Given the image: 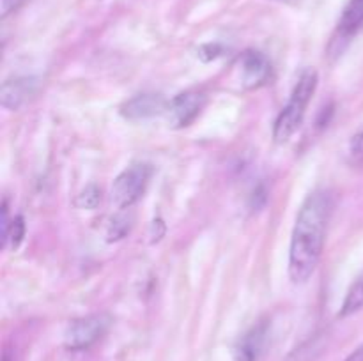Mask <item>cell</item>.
Segmentation results:
<instances>
[{"instance_id":"obj_1","label":"cell","mask_w":363,"mask_h":361,"mask_svg":"<svg viewBox=\"0 0 363 361\" xmlns=\"http://www.w3.org/2000/svg\"><path fill=\"white\" fill-rule=\"evenodd\" d=\"M333 211V197L326 190L308 195L298 211L289 246V278L301 285L314 275L323 250Z\"/></svg>"},{"instance_id":"obj_2","label":"cell","mask_w":363,"mask_h":361,"mask_svg":"<svg viewBox=\"0 0 363 361\" xmlns=\"http://www.w3.org/2000/svg\"><path fill=\"white\" fill-rule=\"evenodd\" d=\"M315 88H318V71L312 69V67L305 69L301 76L298 78L293 92H291L289 101H287V105L284 106L282 112L279 113L275 120L273 138H275L277 144H286L300 130Z\"/></svg>"},{"instance_id":"obj_3","label":"cell","mask_w":363,"mask_h":361,"mask_svg":"<svg viewBox=\"0 0 363 361\" xmlns=\"http://www.w3.org/2000/svg\"><path fill=\"white\" fill-rule=\"evenodd\" d=\"M152 177V166L149 163H133L116 177L110 191L113 205L119 209H130L144 197Z\"/></svg>"},{"instance_id":"obj_4","label":"cell","mask_w":363,"mask_h":361,"mask_svg":"<svg viewBox=\"0 0 363 361\" xmlns=\"http://www.w3.org/2000/svg\"><path fill=\"white\" fill-rule=\"evenodd\" d=\"M110 326H112V317L108 314H92L77 319L67 326L64 333V345L69 350L89 349L106 335Z\"/></svg>"},{"instance_id":"obj_5","label":"cell","mask_w":363,"mask_h":361,"mask_svg":"<svg viewBox=\"0 0 363 361\" xmlns=\"http://www.w3.org/2000/svg\"><path fill=\"white\" fill-rule=\"evenodd\" d=\"M206 106V94L195 91H186L183 94L176 96L170 99L167 105V119H169V126L174 130H183V127L190 126Z\"/></svg>"},{"instance_id":"obj_6","label":"cell","mask_w":363,"mask_h":361,"mask_svg":"<svg viewBox=\"0 0 363 361\" xmlns=\"http://www.w3.org/2000/svg\"><path fill=\"white\" fill-rule=\"evenodd\" d=\"M269 322L261 321L252 326L234 347V361H259L268 345Z\"/></svg>"},{"instance_id":"obj_7","label":"cell","mask_w":363,"mask_h":361,"mask_svg":"<svg viewBox=\"0 0 363 361\" xmlns=\"http://www.w3.org/2000/svg\"><path fill=\"white\" fill-rule=\"evenodd\" d=\"M240 69L241 81H243L245 87L254 88L268 81L269 74H272V64L266 59L264 53L247 50L240 57Z\"/></svg>"},{"instance_id":"obj_8","label":"cell","mask_w":363,"mask_h":361,"mask_svg":"<svg viewBox=\"0 0 363 361\" xmlns=\"http://www.w3.org/2000/svg\"><path fill=\"white\" fill-rule=\"evenodd\" d=\"M38 78L18 76L13 80H6L0 87V103L6 110H18L34 92L38 91Z\"/></svg>"},{"instance_id":"obj_9","label":"cell","mask_w":363,"mask_h":361,"mask_svg":"<svg viewBox=\"0 0 363 361\" xmlns=\"http://www.w3.org/2000/svg\"><path fill=\"white\" fill-rule=\"evenodd\" d=\"M167 105L169 103L160 94H152V92H149V94H138L135 98H131L128 103H124L123 108H121V115L130 120L149 119V117H155L158 113L165 112Z\"/></svg>"},{"instance_id":"obj_10","label":"cell","mask_w":363,"mask_h":361,"mask_svg":"<svg viewBox=\"0 0 363 361\" xmlns=\"http://www.w3.org/2000/svg\"><path fill=\"white\" fill-rule=\"evenodd\" d=\"M363 25V0H350L339 21V32L351 35Z\"/></svg>"},{"instance_id":"obj_11","label":"cell","mask_w":363,"mask_h":361,"mask_svg":"<svg viewBox=\"0 0 363 361\" xmlns=\"http://www.w3.org/2000/svg\"><path fill=\"white\" fill-rule=\"evenodd\" d=\"M363 308V273L353 282V285L350 287L346 294V299H344L342 306H340L339 317H350V315L357 314Z\"/></svg>"},{"instance_id":"obj_12","label":"cell","mask_w":363,"mask_h":361,"mask_svg":"<svg viewBox=\"0 0 363 361\" xmlns=\"http://www.w3.org/2000/svg\"><path fill=\"white\" fill-rule=\"evenodd\" d=\"M25 237V222L21 216H14L9 223V229H7V234L2 237V246L6 248L9 244L13 250H16L21 244Z\"/></svg>"},{"instance_id":"obj_13","label":"cell","mask_w":363,"mask_h":361,"mask_svg":"<svg viewBox=\"0 0 363 361\" xmlns=\"http://www.w3.org/2000/svg\"><path fill=\"white\" fill-rule=\"evenodd\" d=\"M321 350V343H319L318 338L308 340L303 345H300L298 349H294L293 353L287 356L286 361H312Z\"/></svg>"},{"instance_id":"obj_14","label":"cell","mask_w":363,"mask_h":361,"mask_svg":"<svg viewBox=\"0 0 363 361\" xmlns=\"http://www.w3.org/2000/svg\"><path fill=\"white\" fill-rule=\"evenodd\" d=\"M101 202V190H99L96 184H89L80 195H78L77 204L80 205L82 209H96Z\"/></svg>"},{"instance_id":"obj_15","label":"cell","mask_w":363,"mask_h":361,"mask_svg":"<svg viewBox=\"0 0 363 361\" xmlns=\"http://www.w3.org/2000/svg\"><path fill=\"white\" fill-rule=\"evenodd\" d=\"M130 219L126 216H117V218H113L108 227V241L123 239L130 232Z\"/></svg>"},{"instance_id":"obj_16","label":"cell","mask_w":363,"mask_h":361,"mask_svg":"<svg viewBox=\"0 0 363 361\" xmlns=\"http://www.w3.org/2000/svg\"><path fill=\"white\" fill-rule=\"evenodd\" d=\"M223 55V46L218 42H208V45H202L199 48V59L202 62H211V60L218 59Z\"/></svg>"},{"instance_id":"obj_17","label":"cell","mask_w":363,"mask_h":361,"mask_svg":"<svg viewBox=\"0 0 363 361\" xmlns=\"http://www.w3.org/2000/svg\"><path fill=\"white\" fill-rule=\"evenodd\" d=\"M350 154H351V159H353L354 163L363 165V126L357 131V134L351 138Z\"/></svg>"},{"instance_id":"obj_18","label":"cell","mask_w":363,"mask_h":361,"mask_svg":"<svg viewBox=\"0 0 363 361\" xmlns=\"http://www.w3.org/2000/svg\"><path fill=\"white\" fill-rule=\"evenodd\" d=\"M23 2L25 0H0V14H2V18H7L11 13L20 9Z\"/></svg>"},{"instance_id":"obj_19","label":"cell","mask_w":363,"mask_h":361,"mask_svg":"<svg viewBox=\"0 0 363 361\" xmlns=\"http://www.w3.org/2000/svg\"><path fill=\"white\" fill-rule=\"evenodd\" d=\"M346 361H363V343L346 357Z\"/></svg>"}]
</instances>
